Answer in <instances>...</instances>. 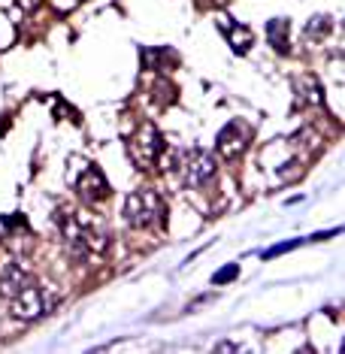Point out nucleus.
Returning a JSON list of instances; mask_svg holds the SVG:
<instances>
[{"label":"nucleus","instance_id":"obj_11","mask_svg":"<svg viewBox=\"0 0 345 354\" xmlns=\"http://www.w3.org/2000/svg\"><path fill=\"white\" fill-rule=\"evenodd\" d=\"M221 28H224V34H227V43H230V49L234 52L245 55L248 49H252L254 34H252V28L248 25H230V21H221Z\"/></svg>","mask_w":345,"mask_h":354},{"label":"nucleus","instance_id":"obj_13","mask_svg":"<svg viewBox=\"0 0 345 354\" xmlns=\"http://www.w3.org/2000/svg\"><path fill=\"white\" fill-rule=\"evenodd\" d=\"M151 91H155V100L160 103V106H170V103H176V97H179L176 85H173V82H167V79H158Z\"/></svg>","mask_w":345,"mask_h":354},{"label":"nucleus","instance_id":"obj_8","mask_svg":"<svg viewBox=\"0 0 345 354\" xmlns=\"http://www.w3.org/2000/svg\"><path fill=\"white\" fill-rule=\"evenodd\" d=\"M28 285H34V276L21 267V263H6L3 270H0V297H6V300H12L19 291H25Z\"/></svg>","mask_w":345,"mask_h":354},{"label":"nucleus","instance_id":"obj_9","mask_svg":"<svg viewBox=\"0 0 345 354\" xmlns=\"http://www.w3.org/2000/svg\"><path fill=\"white\" fill-rule=\"evenodd\" d=\"M140 58L146 70H176V64H179V55L167 49V46H146L140 52Z\"/></svg>","mask_w":345,"mask_h":354},{"label":"nucleus","instance_id":"obj_7","mask_svg":"<svg viewBox=\"0 0 345 354\" xmlns=\"http://www.w3.org/2000/svg\"><path fill=\"white\" fill-rule=\"evenodd\" d=\"M76 194L85 200L88 206L103 203L109 197V182L106 176L100 173V167H85V173L76 179Z\"/></svg>","mask_w":345,"mask_h":354},{"label":"nucleus","instance_id":"obj_14","mask_svg":"<svg viewBox=\"0 0 345 354\" xmlns=\"http://www.w3.org/2000/svg\"><path fill=\"white\" fill-rule=\"evenodd\" d=\"M330 28H333V21L327 19V15H315V19H312L309 25H306V39H312V43H315V39H321L324 34H330Z\"/></svg>","mask_w":345,"mask_h":354},{"label":"nucleus","instance_id":"obj_1","mask_svg":"<svg viewBox=\"0 0 345 354\" xmlns=\"http://www.w3.org/2000/svg\"><path fill=\"white\" fill-rule=\"evenodd\" d=\"M58 227H61V236L67 243V252L76 254V257H97L109 248V236L91 224H82L73 212L67 209H58Z\"/></svg>","mask_w":345,"mask_h":354},{"label":"nucleus","instance_id":"obj_2","mask_svg":"<svg viewBox=\"0 0 345 354\" xmlns=\"http://www.w3.org/2000/svg\"><path fill=\"white\" fill-rule=\"evenodd\" d=\"M164 212H167L164 197L151 188H136L124 200V221L131 224V227H140V230L151 227V224H158L164 218Z\"/></svg>","mask_w":345,"mask_h":354},{"label":"nucleus","instance_id":"obj_3","mask_svg":"<svg viewBox=\"0 0 345 354\" xmlns=\"http://www.w3.org/2000/svg\"><path fill=\"white\" fill-rule=\"evenodd\" d=\"M160 151H164V136H160V131L151 122H142L136 127V133L127 140V155H131V160L136 167H142V170L155 164L160 158Z\"/></svg>","mask_w":345,"mask_h":354},{"label":"nucleus","instance_id":"obj_10","mask_svg":"<svg viewBox=\"0 0 345 354\" xmlns=\"http://www.w3.org/2000/svg\"><path fill=\"white\" fill-rule=\"evenodd\" d=\"M294 94H297V106H321L324 103V91L315 76H300L294 79Z\"/></svg>","mask_w":345,"mask_h":354},{"label":"nucleus","instance_id":"obj_4","mask_svg":"<svg viewBox=\"0 0 345 354\" xmlns=\"http://www.w3.org/2000/svg\"><path fill=\"white\" fill-rule=\"evenodd\" d=\"M176 167L182 170V179H185L188 188H203L206 182H212L215 170H218L215 155L206 149H185L179 155V164Z\"/></svg>","mask_w":345,"mask_h":354},{"label":"nucleus","instance_id":"obj_6","mask_svg":"<svg viewBox=\"0 0 345 354\" xmlns=\"http://www.w3.org/2000/svg\"><path fill=\"white\" fill-rule=\"evenodd\" d=\"M248 142H252V127H248L245 122H230V124H224L218 136H215V149H218V155L224 160H234L239 158L243 151L248 149Z\"/></svg>","mask_w":345,"mask_h":354},{"label":"nucleus","instance_id":"obj_17","mask_svg":"<svg viewBox=\"0 0 345 354\" xmlns=\"http://www.w3.org/2000/svg\"><path fill=\"white\" fill-rule=\"evenodd\" d=\"M15 3H19L25 12H34V10H39V6H43V0H15Z\"/></svg>","mask_w":345,"mask_h":354},{"label":"nucleus","instance_id":"obj_16","mask_svg":"<svg viewBox=\"0 0 345 354\" xmlns=\"http://www.w3.org/2000/svg\"><path fill=\"white\" fill-rule=\"evenodd\" d=\"M300 245V239H291V243H279V245H272L263 252V261H270V257H276V254H285V252H291V248Z\"/></svg>","mask_w":345,"mask_h":354},{"label":"nucleus","instance_id":"obj_12","mask_svg":"<svg viewBox=\"0 0 345 354\" xmlns=\"http://www.w3.org/2000/svg\"><path fill=\"white\" fill-rule=\"evenodd\" d=\"M288 30H291V21L288 19H272L267 25V37H270L272 49H276L279 55H285L288 49H291V43H288Z\"/></svg>","mask_w":345,"mask_h":354},{"label":"nucleus","instance_id":"obj_5","mask_svg":"<svg viewBox=\"0 0 345 354\" xmlns=\"http://www.w3.org/2000/svg\"><path fill=\"white\" fill-rule=\"evenodd\" d=\"M10 306H12V315L15 318H21V321H37L39 315H46V312L55 306V297L49 294V291H43V288L37 285H28L25 291H19L10 300Z\"/></svg>","mask_w":345,"mask_h":354},{"label":"nucleus","instance_id":"obj_15","mask_svg":"<svg viewBox=\"0 0 345 354\" xmlns=\"http://www.w3.org/2000/svg\"><path fill=\"white\" fill-rule=\"evenodd\" d=\"M236 276H239V267H236V263H227V267H221L212 276V285H227V281H234Z\"/></svg>","mask_w":345,"mask_h":354}]
</instances>
